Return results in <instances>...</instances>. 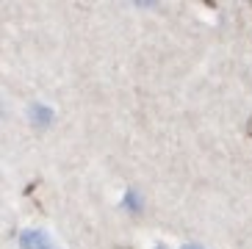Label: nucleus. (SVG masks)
Instances as JSON below:
<instances>
[{
  "label": "nucleus",
  "mask_w": 252,
  "mask_h": 249,
  "mask_svg": "<svg viewBox=\"0 0 252 249\" xmlns=\"http://www.w3.org/2000/svg\"><path fill=\"white\" fill-rule=\"evenodd\" d=\"M25 117H28V124L33 130L45 133L56 124V108L47 105V103H31L28 108H25Z\"/></svg>",
  "instance_id": "nucleus-1"
},
{
  "label": "nucleus",
  "mask_w": 252,
  "mask_h": 249,
  "mask_svg": "<svg viewBox=\"0 0 252 249\" xmlns=\"http://www.w3.org/2000/svg\"><path fill=\"white\" fill-rule=\"evenodd\" d=\"M17 244H20V249H59L56 238H53L47 230H42V227L23 230V233L17 235Z\"/></svg>",
  "instance_id": "nucleus-2"
},
{
  "label": "nucleus",
  "mask_w": 252,
  "mask_h": 249,
  "mask_svg": "<svg viewBox=\"0 0 252 249\" xmlns=\"http://www.w3.org/2000/svg\"><path fill=\"white\" fill-rule=\"evenodd\" d=\"M119 211L127 213L130 219H139V216H144V211H147V199H144V194H141L139 188H125L122 191V197H119Z\"/></svg>",
  "instance_id": "nucleus-3"
},
{
  "label": "nucleus",
  "mask_w": 252,
  "mask_h": 249,
  "mask_svg": "<svg viewBox=\"0 0 252 249\" xmlns=\"http://www.w3.org/2000/svg\"><path fill=\"white\" fill-rule=\"evenodd\" d=\"M180 249H205V247H200V244H183Z\"/></svg>",
  "instance_id": "nucleus-4"
},
{
  "label": "nucleus",
  "mask_w": 252,
  "mask_h": 249,
  "mask_svg": "<svg viewBox=\"0 0 252 249\" xmlns=\"http://www.w3.org/2000/svg\"><path fill=\"white\" fill-rule=\"evenodd\" d=\"M153 249H169V247H166V244H156Z\"/></svg>",
  "instance_id": "nucleus-5"
}]
</instances>
